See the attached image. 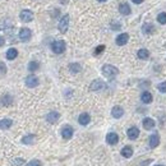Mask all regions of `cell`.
<instances>
[{
  "label": "cell",
  "mask_w": 166,
  "mask_h": 166,
  "mask_svg": "<svg viewBox=\"0 0 166 166\" xmlns=\"http://www.w3.org/2000/svg\"><path fill=\"white\" fill-rule=\"evenodd\" d=\"M118 73H119L118 68L111 65V64H105V65L102 67V74L107 78H114Z\"/></svg>",
  "instance_id": "cell-1"
},
{
  "label": "cell",
  "mask_w": 166,
  "mask_h": 166,
  "mask_svg": "<svg viewBox=\"0 0 166 166\" xmlns=\"http://www.w3.org/2000/svg\"><path fill=\"white\" fill-rule=\"evenodd\" d=\"M51 49L55 54H63L65 51V42L63 40H56L51 44Z\"/></svg>",
  "instance_id": "cell-2"
},
{
  "label": "cell",
  "mask_w": 166,
  "mask_h": 166,
  "mask_svg": "<svg viewBox=\"0 0 166 166\" xmlns=\"http://www.w3.org/2000/svg\"><path fill=\"white\" fill-rule=\"evenodd\" d=\"M68 26H69V16L65 14V16H63V18L60 19L59 24H57V28H59V31L61 33H65L68 31Z\"/></svg>",
  "instance_id": "cell-3"
},
{
  "label": "cell",
  "mask_w": 166,
  "mask_h": 166,
  "mask_svg": "<svg viewBox=\"0 0 166 166\" xmlns=\"http://www.w3.org/2000/svg\"><path fill=\"white\" fill-rule=\"evenodd\" d=\"M19 40L20 41H23V42H27V41H30L31 37H32V32L30 28H20V31H19Z\"/></svg>",
  "instance_id": "cell-4"
},
{
  "label": "cell",
  "mask_w": 166,
  "mask_h": 166,
  "mask_svg": "<svg viewBox=\"0 0 166 166\" xmlns=\"http://www.w3.org/2000/svg\"><path fill=\"white\" fill-rule=\"evenodd\" d=\"M73 133H74V129L70 125H64L61 129V137L64 139H70L73 137Z\"/></svg>",
  "instance_id": "cell-5"
},
{
  "label": "cell",
  "mask_w": 166,
  "mask_h": 166,
  "mask_svg": "<svg viewBox=\"0 0 166 166\" xmlns=\"http://www.w3.org/2000/svg\"><path fill=\"white\" fill-rule=\"evenodd\" d=\"M19 17H20V20H23L24 23H28L33 19V13L31 10H28V9H24V10L20 12Z\"/></svg>",
  "instance_id": "cell-6"
},
{
  "label": "cell",
  "mask_w": 166,
  "mask_h": 166,
  "mask_svg": "<svg viewBox=\"0 0 166 166\" xmlns=\"http://www.w3.org/2000/svg\"><path fill=\"white\" fill-rule=\"evenodd\" d=\"M106 87V84L101 81V79H95L91 84H90V90L91 91H101Z\"/></svg>",
  "instance_id": "cell-7"
},
{
  "label": "cell",
  "mask_w": 166,
  "mask_h": 166,
  "mask_svg": "<svg viewBox=\"0 0 166 166\" xmlns=\"http://www.w3.org/2000/svg\"><path fill=\"white\" fill-rule=\"evenodd\" d=\"M26 86L30 88H35L39 86V78L36 76H28L26 78Z\"/></svg>",
  "instance_id": "cell-8"
},
{
  "label": "cell",
  "mask_w": 166,
  "mask_h": 166,
  "mask_svg": "<svg viewBox=\"0 0 166 166\" xmlns=\"http://www.w3.org/2000/svg\"><path fill=\"white\" fill-rule=\"evenodd\" d=\"M127 135H128V138H129V139L134 141V139L138 138V135H139V129L137 128V127H131V128L128 129Z\"/></svg>",
  "instance_id": "cell-9"
},
{
  "label": "cell",
  "mask_w": 166,
  "mask_h": 166,
  "mask_svg": "<svg viewBox=\"0 0 166 166\" xmlns=\"http://www.w3.org/2000/svg\"><path fill=\"white\" fill-rule=\"evenodd\" d=\"M128 41H129V35L128 33H120L116 37V40H115L118 46H124Z\"/></svg>",
  "instance_id": "cell-10"
},
{
  "label": "cell",
  "mask_w": 166,
  "mask_h": 166,
  "mask_svg": "<svg viewBox=\"0 0 166 166\" xmlns=\"http://www.w3.org/2000/svg\"><path fill=\"white\" fill-rule=\"evenodd\" d=\"M59 118H60V114L56 113V111H51L46 115V120L50 123V124H55V123L59 120Z\"/></svg>",
  "instance_id": "cell-11"
},
{
  "label": "cell",
  "mask_w": 166,
  "mask_h": 166,
  "mask_svg": "<svg viewBox=\"0 0 166 166\" xmlns=\"http://www.w3.org/2000/svg\"><path fill=\"white\" fill-rule=\"evenodd\" d=\"M148 143H149V147L151 148H156L158 144H160V137H158L157 133L152 134L149 137V139H148Z\"/></svg>",
  "instance_id": "cell-12"
},
{
  "label": "cell",
  "mask_w": 166,
  "mask_h": 166,
  "mask_svg": "<svg viewBox=\"0 0 166 166\" xmlns=\"http://www.w3.org/2000/svg\"><path fill=\"white\" fill-rule=\"evenodd\" d=\"M111 115H113V118L119 119L124 115V110H123V107H120V106H114L111 110Z\"/></svg>",
  "instance_id": "cell-13"
},
{
  "label": "cell",
  "mask_w": 166,
  "mask_h": 166,
  "mask_svg": "<svg viewBox=\"0 0 166 166\" xmlns=\"http://www.w3.org/2000/svg\"><path fill=\"white\" fill-rule=\"evenodd\" d=\"M106 142L109 143V144H116L119 142V135L116 133H109L106 135Z\"/></svg>",
  "instance_id": "cell-14"
},
{
  "label": "cell",
  "mask_w": 166,
  "mask_h": 166,
  "mask_svg": "<svg viewBox=\"0 0 166 166\" xmlns=\"http://www.w3.org/2000/svg\"><path fill=\"white\" fill-rule=\"evenodd\" d=\"M78 121H79V124H81V125H87L88 123L91 121L90 114H87V113L81 114V115H79V118H78Z\"/></svg>",
  "instance_id": "cell-15"
},
{
  "label": "cell",
  "mask_w": 166,
  "mask_h": 166,
  "mask_svg": "<svg viewBox=\"0 0 166 166\" xmlns=\"http://www.w3.org/2000/svg\"><path fill=\"white\" fill-rule=\"evenodd\" d=\"M0 104L4 105V106H10L13 104V97L9 95V93H5V95L2 96V98H0Z\"/></svg>",
  "instance_id": "cell-16"
},
{
  "label": "cell",
  "mask_w": 166,
  "mask_h": 166,
  "mask_svg": "<svg viewBox=\"0 0 166 166\" xmlns=\"http://www.w3.org/2000/svg\"><path fill=\"white\" fill-rule=\"evenodd\" d=\"M155 120L153 119H151V118H144L143 119V128L146 129V131H149V129H152L155 128Z\"/></svg>",
  "instance_id": "cell-17"
},
{
  "label": "cell",
  "mask_w": 166,
  "mask_h": 166,
  "mask_svg": "<svg viewBox=\"0 0 166 166\" xmlns=\"http://www.w3.org/2000/svg\"><path fill=\"white\" fill-rule=\"evenodd\" d=\"M141 100H142L143 104H151V102H152V100H153V97H152V95H151L148 91H144L141 95Z\"/></svg>",
  "instance_id": "cell-18"
},
{
  "label": "cell",
  "mask_w": 166,
  "mask_h": 166,
  "mask_svg": "<svg viewBox=\"0 0 166 166\" xmlns=\"http://www.w3.org/2000/svg\"><path fill=\"white\" fill-rule=\"evenodd\" d=\"M121 156L125 158H131L133 156V148L131 146H125L121 148Z\"/></svg>",
  "instance_id": "cell-19"
},
{
  "label": "cell",
  "mask_w": 166,
  "mask_h": 166,
  "mask_svg": "<svg viewBox=\"0 0 166 166\" xmlns=\"http://www.w3.org/2000/svg\"><path fill=\"white\" fill-rule=\"evenodd\" d=\"M119 12L123 14V16H129V14H131V12H132V9H131V6H129V4L123 3V4H120V6H119Z\"/></svg>",
  "instance_id": "cell-20"
},
{
  "label": "cell",
  "mask_w": 166,
  "mask_h": 166,
  "mask_svg": "<svg viewBox=\"0 0 166 166\" xmlns=\"http://www.w3.org/2000/svg\"><path fill=\"white\" fill-rule=\"evenodd\" d=\"M6 59L8 60H14L16 57L18 56V50L17 49H14V47H12V49H9L8 51H6Z\"/></svg>",
  "instance_id": "cell-21"
},
{
  "label": "cell",
  "mask_w": 166,
  "mask_h": 166,
  "mask_svg": "<svg viewBox=\"0 0 166 166\" xmlns=\"http://www.w3.org/2000/svg\"><path fill=\"white\" fill-rule=\"evenodd\" d=\"M142 31H143L144 35H151V33L155 32V27L151 23H144L143 27H142Z\"/></svg>",
  "instance_id": "cell-22"
},
{
  "label": "cell",
  "mask_w": 166,
  "mask_h": 166,
  "mask_svg": "<svg viewBox=\"0 0 166 166\" xmlns=\"http://www.w3.org/2000/svg\"><path fill=\"white\" fill-rule=\"evenodd\" d=\"M69 70L72 72V73H79V72L82 70V67H81V64H78V63H70L69 64Z\"/></svg>",
  "instance_id": "cell-23"
},
{
  "label": "cell",
  "mask_w": 166,
  "mask_h": 166,
  "mask_svg": "<svg viewBox=\"0 0 166 166\" xmlns=\"http://www.w3.org/2000/svg\"><path fill=\"white\" fill-rule=\"evenodd\" d=\"M13 124V121L10 119H3L0 120V129H9Z\"/></svg>",
  "instance_id": "cell-24"
},
{
  "label": "cell",
  "mask_w": 166,
  "mask_h": 166,
  "mask_svg": "<svg viewBox=\"0 0 166 166\" xmlns=\"http://www.w3.org/2000/svg\"><path fill=\"white\" fill-rule=\"evenodd\" d=\"M137 55H138L139 59L146 60V59H148L149 53H148V50H146V49H141V50H138V53H137Z\"/></svg>",
  "instance_id": "cell-25"
},
{
  "label": "cell",
  "mask_w": 166,
  "mask_h": 166,
  "mask_svg": "<svg viewBox=\"0 0 166 166\" xmlns=\"http://www.w3.org/2000/svg\"><path fill=\"white\" fill-rule=\"evenodd\" d=\"M35 139H36V137L33 134H28V135H26V137H23V138H22V143H24V144H33Z\"/></svg>",
  "instance_id": "cell-26"
},
{
  "label": "cell",
  "mask_w": 166,
  "mask_h": 166,
  "mask_svg": "<svg viewBox=\"0 0 166 166\" xmlns=\"http://www.w3.org/2000/svg\"><path fill=\"white\" fill-rule=\"evenodd\" d=\"M40 68V64L37 61H30V64H28V70L30 72H36Z\"/></svg>",
  "instance_id": "cell-27"
},
{
  "label": "cell",
  "mask_w": 166,
  "mask_h": 166,
  "mask_svg": "<svg viewBox=\"0 0 166 166\" xmlns=\"http://www.w3.org/2000/svg\"><path fill=\"white\" fill-rule=\"evenodd\" d=\"M157 22L161 24H166V13H160L157 17Z\"/></svg>",
  "instance_id": "cell-28"
},
{
  "label": "cell",
  "mask_w": 166,
  "mask_h": 166,
  "mask_svg": "<svg viewBox=\"0 0 166 166\" xmlns=\"http://www.w3.org/2000/svg\"><path fill=\"white\" fill-rule=\"evenodd\" d=\"M23 162H24L23 158H14L13 162H12V165H13V166H20V165H23Z\"/></svg>",
  "instance_id": "cell-29"
},
{
  "label": "cell",
  "mask_w": 166,
  "mask_h": 166,
  "mask_svg": "<svg viewBox=\"0 0 166 166\" xmlns=\"http://www.w3.org/2000/svg\"><path fill=\"white\" fill-rule=\"evenodd\" d=\"M26 166H42V164H41L40 160H32V161L28 162Z\"/></svg>",
  "instance_id": "cell-30"
},
{
  "label": "cell",
  "mask_w": 166,
  "mask_h": 166,
  "mask_svg": "<svg viewBox=\"0 0 166 166\" xmlns=\"http://www.w3.org/2000/svg\"><path fill=\"white\" fill-rule=\"evenodd\" d=\"M104 50H105V45H100V46H97L95 49V53H93V54H95V55H100L101 53L104 51Z\"/></svg>",
  "instance_id": "cell-31"
},
{
  "label": "cell",
  "mask_w": 166,
  "mask_h": 166,
  "mask_svg": "<svg viewBox=\"0 0 166 166\" xmlns=\"http://www.w3.org/2000/svg\"><path fill=\"white\" fill-rule=\"evenodd\" d=\"M157 88H158V91L160 92H162V93H166V82H162V83H160L157 86Z\"/></svg>",
  "instance_id": "cell-32"
},
{
  "label": "cell",
  "mask_w": 166,
  "mask_h": 166,
  "mask_svg": "<svg viewBox=\"0 0 166 166\" xmlns=\"http://www.w3.org/2000/svg\"><path fill=\"white\" fill-rule=\"evenodd\" d=\"M6 73V67L4 63H0V74H5Z\"/></svg>",
  "instance_id": "cell-33"
},
{
  "label": "cell",
  "mask_w": 166,
  "mask_h": 166,
  "mask_svg": "<svg viewBox=\"0 0 166 166\" xmlns=\"http://www.w3.org/2000/svg\"><path fill=\"white\" fill-rule=\"evenodd\" d=\"M4 44H5V39H4V36H0V47L4 46Z\"/></svg>",
  "instance_id": "cell-34"
},
{
  "label": "cell",
  "mask_w": 166,
  "mask_h": 166,
  "mask_svg": "<svg viewBox=\"0 0 166 166\" xmlns=\"http://www.w3.org/2000/svg\"><path fill=\"white\" fill-rule=\"evenodd\" d=\"M132 2L134 4H141V3H143V0H132Z\"/></svg>",
  "instance_id": "cell-35"
},
{
  "label": "cell",
  "mask_w": 166,
  "mask_h": 166,
  "mask_svg": "<svg viewBox=\"0 0 166 166\" xmlns=\"http://www.w3.org/2000/svg\"><path fill=\"white\" fill-rule=\"evenodd\" d=\"M98 2H102L104 3V2H106V0H98Z\"/></svg>",
  "instance_id": "cell-36"
},
{
  "label": "cell",
  "mask_w": 166,
  "mask_h": 166,
  "mask_svg": "<svg viewBox=\"0 0 166 166\" xmlns=\"http://www.w3.org/2000/svg\"><path fill=\"white\" fill-rule=\"evenodd\" d=\"M157 166H164V165H157Z\"/></svg>",
  "instance_id": "cell-37"
}]
</instances>
